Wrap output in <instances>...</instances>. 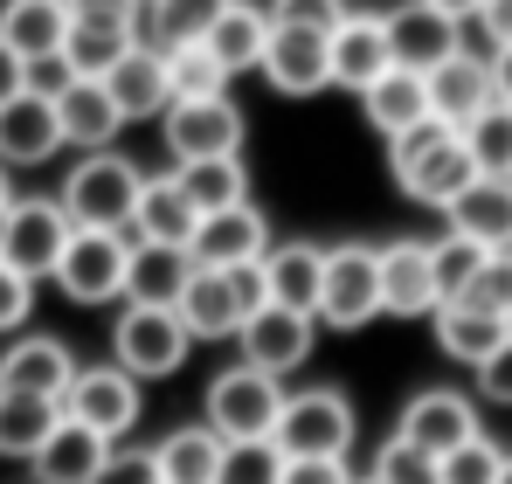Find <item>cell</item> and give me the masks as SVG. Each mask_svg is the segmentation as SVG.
<instances>
[{
  "label": "cell",
  "instance_id": "1",
  "mask_svg": "<svg viewBox=\"0 0 512 484\" xmlns=\"http://www.w3.org/2000/svg\"><path fill=\"white\" fill-rule=\"evenodd\" d=\"M388 173H395V187H402L409 201H423V208H450V201L478 180V166L464 153V132H450V125H436V118H423V125L402 132V139H388Z\"/></svg>",
  "mask_w": 512,
  "mask_h": 484
},
{
  "label": "cell",
  "instance_id": "2",
  "mask_svg": "<svg viewBox=\"0 0 512 484\" xmlns=\"http://www.w3.org/2000/svg\"><path fill=\"white\" fill-rule=\"evenodd\" d=\"M146 173L125 160V153H84L70 166L56 208L70 215V229H104V236H125L132 229V201H139Z\"/></svg>",
  "mask_w": 512,
  "mask_h": 484
},
{
  "label": "cell",
  "instance_id": "3",
  "mask_svg": "<svg viewBox=\"0 0 512 484\" xmlns=\"http://www.w3.org/2000/svg\"><path fill=\"white\" fill-rule=\"evenodd\" d=\"M277 415H284V381H270V374H256V367H222V374L208 381V395H201V422H208L229 450H236V443H270Z\"/></svg>",
  "mask_w": 512,
  "mask_h": 484
},
{
  "label": "cell",
  "instance_id": "4",
  "mask_svg": "<svg viewBox=\"0 0 512 484\" xmlns=\"http://www.w3.org/2000/svg\"><path fill=\"white\" fill-rule=\"evenodd\" d=\"M263 312V270L256 263H236V270H194L173 319L187 325V339H236L243 319Z\"/></svg>",
  "mask_w": 512,
  "mask_h": 484
},
{
  "label": "cell",
  "instance_id": "5",
  "mask_svg": "<svg viewBox=\"0 0 512 484\" xmlns=\"http://www.w3.org/2000/svg\"><path fill=\"white\" fill-rule=\"evenodd\" d=\"M353 436H360V422H353V402H346L340 388H298V395H284V415L270 429V450L277 457H340L346 464Z\"/></svg>",
  "mask_w": 512,
  "mask_h": 484
},
{
  "label": "cell",
  "instance_id": "6",
  "mask_svg": "<svg viewBox=\"0 0 512 484\" xmlns=\"http://www.w3.org/2000/svg\"><path fill=\"white\" fill-rule=\"evenodd\" d=\"M312 319L333 332H360L367 319H381V277H374V242H340L319 263V305Z\"/></svg>",
  "mask_w": 512,
  "mask_h": 484
},
{
  "label": "cell",
  "instance_id": "7",
  "mask_svg": "<svg viewBox=\"0 0 512 484\" xmlns=\"http://www.w3.org/2000/svg\"><path fill=\"white\" fill-rule=\"evenodd\" d=\"M194 339L173 312H146V305H125L111 325V367H125L132 381H167L187 367Z\"/></svg>",
  "mask_w": 512,
  "mask_h": 484
},
{
  "label": "cell",
  "instance_id": "8",
  "mask_svg": "<svg viewBox=\"0 0 512 484\" xmlns=\"http://www.w3.org/2000/svg\"><path fill=\"white\" fill-rule=\"evenodd\" d=\"M125 263H132V236H104V229H70L63 263H56V291L70 305H118L125 298Z\"/></svg>",
  "mask_w": 512,
  "mask_h": 484
},
{
  "label": "cell",
  "instance_id": "9",
  "mask_svg": "<svg viewBox=\"0 0 512 484\" xmlns=\"http://www.w3.org/2000/svg\"><path fill=\"white\" fill-rule=\"evenodd\" d=\"M63 242H70V215L56 208V194L7 201V236H0V263H7V270H21L28 284L56 277V263H63Z\"/></svg>",
  "mask_w": 512,
  "mask_h": 484
},
{
  "label": "cell",
  "instance_id": "10",
  "mask_svg": "<svg viewBox=\"0 0 512 484\" xmlns=\"http://www.w3.org/2000/svg\"><path fill=\"white\" fill-rule=\"evenodd\" d=\"M139 408H146V395H139V381L125 367H77V381L63 395V415L84 422L90 436H104V443H125L139 429Z\"/></svg>",
  "mask_w": 512,
  "mask_h": 484
},
{
  "label": "cell",
  "instance_id": "11",
  "mask_svg": "<svg viewBox=\"0 0 512 484\" xmlns=\"http://www.w3.org/2000/svg\"><path fill=\"white\" fill-rule=\"evenodd\" d=\"M160 139L173 166L187 160H236L243 153V111L229 97H201V104H167L160 111Z\"/></svg>",
  "mask_w": 512,
  "mask_h": 484
},
{
  "label": "cell",
  "instance_id": "12",
  "mask_svg": "<svg viewBox=\"0 0 512 484\" xmlns=\"http://www.w3.org/2000/svg\"><path fill=\"white\" fill-rule=\"evenodd\" d=\"M70 381H77V353H70L56 332H21V339H7V353H0V395H35V402L63 408Z\"/></svg>",
  "mask_w": 512,
  "mask_h": 484
},
{
  "label": "cell",
  "instance_id": "13",
  "mask_svg": "<svg viewBox=\"0 0 512 484\" xmlns=\"http://www.w3.org/2000/svg\"><path fill=\"white\" fill-rule=\"evenodd\" d=\"M236 346H243V367L270 374V381H284L291 367H305V360H312V346H319V319L263 305V312H250V319H243Z\"/></svg>",
  "mask_w": 512,
  "mask_h": 484
},
{
  "label": "cell",
  "instance_id": "14",
  "mask_svg": "<svg viewBox=\"0 0 512 484\" xmlns=\"http://www.w3.org/2000/svg\"><path fill=\"white\" fill-rule=\"evenodd\" d=\"M395 436L416 443L423 457H450L457 443L478 436V408H471V395H457V388H423V395H409Z\"/></svg>",
  "mask_w": 512,
  "mask_h": 484
},
{
  "label": "cell",
  "instance_id": "15",
  "mask_svg": "<svg viewBox=\"0 0 512 484\" xmlns=\"http://www.w3.org/2000/svg\"><path fill=\"white\" fill-rule=\"evenodd\" d=\"M374 277H381V312L388 319H429L436 312V284H429V242L395 236L374 249Z\"/></svg>",
  "mask_w": 512,
  "mask_h": 484
},
{
  "label": "cell",
  "instance_id": "16",
  "mask_svg": "<svg viewBox=\"0 0 512 484\" xmlns=\"http://www.w3.org/2000/svg\"><path fill=\"white\" fill-rule=\"evenodd\" d=\"M326 70H333L340 90H367L381 70H395V56H388V21L367 14V7H346V21L326 35Z\"/></svg>",
  "mask_w": 512,
  "mask_h": 484
},
{
  "label": "cell",
  "instance_id": "17",
  "mask_svg": "<svg viewBox=\"0 0 512 484\" xmlns=\"http://www.w3.org/2000/svg\"><path fill=\"white\" fill-rule=\"evenodd\" d=\"M270 249V222H263V208H222V215H201V229L187 242V256H194V270H236V263H256Z\"/></svg>",
  "mask_w": 512,
  "mask_h": 484
},
{
  "label": "cell",
  "instance_id": "18",
  "mask_svg": "<svg viewBox=\"0 0 512 484\" xmlns=\"http://www.w3.org/2000/svg\"><path fill=\"white\" fill-rule=\"evenodd\" d=\"M381 21H388V56H395V70H416V77H429L436 63H450V56L464 49L457 21L429 14L423 0H409V7H395V14H381Z\"/></svg>",
  "mask_w": 512,
  "mask_h": 484
},
{
  "label": "cell",
  "instance_id": "19",
  "mask_svg": "<svg viewBox=\"0 0 512 484\" xmlns=\"http://www.w3.org/2000/svg\"><path fill=\"white\" fill-rule=\"evenodd\" d=\"M423 90H429V118L450 125V132H464V125L492 104V63L471 56V49H457L450 63H436L423 77Z\"/></svg>",
  "mask_w": 512,
  "mask_h": 484
},
{
  "label": "cell",
  "instance_id": "20",
  "mask_svg": "<svg viewBox=\"0 0 512 484\" xmlns=\"http://www.w3.org/2000/svg\"><path fill=\"white\" fill-rule=\"evenodd\" d=\"M56 132H63V146H84V153H111V139L125 132V118H118V104H111V90L90 77H70L56 97Z\"/></svg>",
  "mask_w": 512,
  "mask_h": 484
},
{
  "label": "cell",
  "instance_id": "21",
  "mask_svg": "<svg viewBox=\"0 0 512 484\" xmlns=\"http://www.w3.org/2000/svg\"><path fill=\"white\" fill-rule=\"evenodd\" d=\"M319 263H326L319 242H270V249L256 256V270H263V305L312 319V305H319Z\"/></svg>",
  "mask_w": 512,
  "mask_h": 484
},
{
  "label": "cell",
  "instance_id": "22",
  "mask_svg": "<svg viewBox=\"0 0 512 484\" xmlns=\"http://www.w3.org/2000/svg\"><path fill=\"white\" fill-rule=\"evenodd\" d=\"M270 90H284V97H319L333 70H326V35H305V28H270V42H263V63H256Z\"/></svg>",
  "mask_w": 512,
  "mask_h": 484
},
{
  "label": "cell",
  "instance_id": "23",
  "mask_svg": "<svg viewBox=\"0 0 512 484\" xmlns=\"http://www.w3.org/2000/svg\"><path fill=\"white\" fill-rule=\"evenodd\" d=\"M201 229V215H194V201L173 187V173H146V187H139V201H132V242H153V249H187Z\"/></svg>",
  "mask_w": 512,
  "mask_h": 484
},
{
  "label": "cell",
  "instance_id": "24",
  "mask_svg": "<svg viewBox=\"0 0 512 484\" xmlns=\"http://www.w3.org/2000/svg\"><path fill=\"white\" fill-rule=\"evenodd\" d=\"M63 153V132H56V104L21 90L0 104V166H42Z\"/></svg>",
  "mask_w": 512,
  "mask_h": 484
},
{
  "label": "cell",
  "instance_id": "25",
  "mask_svg": "<svg viewBox=\"0 0 512 484\" xmlns=\"http://www.w3.org/2000/svg\"><path fill=\"white\" fill-rule=\"evenodd\" d=\"M443 215H450V236L499 256V249H512V180H471Z\"/></svg>",
  "mask_w": 512,
  "mask_h": 484
},
{
  "label": "cell",
  "instance_id": "26",
  "mask_svg": "<svg viewBox=\"0 0 512 484\" xmlns=\"http://www.w3.org/2000/svg\"><path fill=\"white\" fill-rule=\"evenodd\" d=\"M70 35V7L63 0H0V49L21 63H49L63 56Z\"/></svg>",
  "mask_w": 512,
  "mask_h": 484
},
{
  "label": "cell",
  "instance_id": "27",
  "mask_svg": "<svg viewBox=\"0 0 512 484\" xmlns=\"http://www.w3.org/2000/svg\"><path fill=\"white\" fill-rule=\"evenodd\" d=\"M104 90H111V104H118V118H125V125H132V118H160V111L173 104L167 63H160V49H153V42H132V49L111 63Z\"/></svg>",
  "mask_w": 512,
  "mask_h": 484
},
{
  "label": "cell",
  "instance_id": "28",
  "mask_svg": "<svg viewBox=\"0 0 512 484\" xmlns=\"http://www.w3.org/2000/svg\"><path fill=\"white\" fill-rule=\"evenodd\" d=\"M104 457H111V443L104 436H90L84 422H56L49 429V443L28 457V471H35V484H97V471H104Z\"/></svg>",
  "mask_w": 512,
  "mask_h": 484
},
{
  "label": "cell",
  "instance_id": "29",
  "mask_svg": "<svg viewBox=\"0 0 512 484\" xmlns=\"http://www.w3.org/2000/svg\"><path fill=\"white\" fill-rule=\"evenodd\" d=\"M194 277V256L187 249H153V242H132V263H125V305H146V312H173L180 291Z\"/></svg>",
  "mask_w": 512,
  "mask_h": 484
},
{
  "label": "cell",
  "instance_id": "30",
  "mask_svg": "<svg viewBox=\"0 0 512 484\" xmlns=\"http://www.w3.org/2000/svg\"><path fill=\"white\" fill-rule=\"evenodd\" d=\"M222 457L229 443L208 429V422H187V429H167L153 443V464H160V484H222Z\"/></svg>",
  "mask_w": 512,
  "mask_h": 484
},
{
  "label": "cell",
  "instance_id": "31",
  "mask_svg": "<svg viewBox=\"0 0 512 484\" xmlns=\"http://www.w3.org/2000/svg\"><path fill=\"white\" fill-rule=\"evenodd\" d=\"M360 111H367V125L381 139H402V132H416L429 118V90H423L416 70H381V77L360 90Z\"/></svg>",
  "mask_w": 512,
  "mask_h": 484
},
{
  "label": "cell",
  "instance_id": "32",
  "mask_svg": "<svg viewBox=\"0 0 512 484\" xmlns=\"http://www.w3.org/2000/svg\"><path fill=\"white\" fill-rule=\"evenodd\" d=\"M429 319H436V346H443L457 367H471V374L506 346V332H512L506 319H492V312H478V305H436Z\"/></svg>",
  "mask_w": 512,
  "mask_h": 484
},
{
  "label": "cell",
  "instance_id": "33",
  "mask_svg": "<svg viewBox=\"0 0 512 484\" xmlns=\"http://www.w3.org/2000/svg\"><path fill=\"white\" fill-rule=\"evenodd\" d=\"M173 187L194 201V215H222V208H243L250 201V166L236 160H187L173 166Z\"/></svg>",
  "mask_w": 512,
  "mask_h": 484
},
{
  "label": "cell",
  "instance_id": "34",
  "mask_svg": "<svg viewBox=\"0 0 512 484\" xmlns=\"http://www.w3.org/2000/svg\"><path fill=\"white\" fill-rule=\"evenodd\" d=\"M263 42H270V14H263L256 0H229L222 21L208 28V49H215V63H222L229 77H243V70L263 63Z\"/></svg>",
  "mask_w": 512,
  "mask_h": 484
},
{
  "label": "cell",
  "instance_id": "35",
  "mask_svg": "<svg viewBox=\"0 0 512 484\" xmlns=\"http://www.w3.org/2000/svg\"><path fill=\"white\" fill-rule=\"evenodd\" d=\"M160 63H167V90H173V104L229 97V70L215 63V49H208V42H173V49H160Z\"/></svg>",
  "mask_w": 512,
  "mask_h": 484
},
{
  "label": "cell",
  "instance_id": "36",
  "mask_svg": "<svg viewBox=\"0 0 512 484\" xmlns=\"http://www.w3.org/2000/svg\"><path fill=\"white\" fill-rule=\"evenodd\" d=\"M132 42H139V28H97V21H70V35H63V70H70V77L104 83V77H111V63H118Z\"/></svg>",
  "mask_w": 512,
  "mask_h": 484
},
{
  "label": "cell",
  "instance_id": "37",
  "mask_svg": "<svg viewBox=\"0 0 512 484\" xmlns=\"http://www.w3.org/2000/svg\"><path fill=\"white\" fill-rule=\"evenodd\" d=\"M63 422L56 402H35V395H0V457H35L49 443V429Z\"/></svg>",
  "mask_w": 512,
  "mask_h": 484
},
{
  "label": "cell",
  "instance_id": "38",
  "mask_svg": "<svg viewBox=\"0 0 512 484\" xmlns=\"http://www.w3.org/2000/svg\"><path fill=\"white\" fill-rule=\"evenodd\" d=\"M464 153L478 166V180H512V104H485L471 125H464Z\"/></svg>",
  "mask_w": 512,
  "mask_h": 484
},
{
  "label": "cell",
  "instance_id": "39",
  "mask_svg": "<svg viewBox=\"0 0 512 484\" xmlns=\"http://www.w3.org/2000/svg\"><path fill=\"white\" fill-rule=\"evenodd\" d=\"M478 263H485V249H471L464 236H436L429 242V284H436V305H464Z\"/></svg>",
  "mask_w": 512,
  "mask_h": 484
},
{
  "label": "cell",
  "instance_id": "40",
  "mask_svg": "<svg viewBox=\"0 0 512 484\" xmlns=\"http://www.w3.org/2000/svg\"><path fill=\"white\" fill-rule=\"evenodd\" d=\"M146 7H153V35H160V49H173V42H208V28L222 21L229 0H146Z\"/></svg>",
  "mask_w": 512,
  "mask_h": 484
},
{
  "label": "cell",
  "instance_id": "41",
  "mask_svg": "<svg viewBox=\"0 0 512 484\" xmlns=\"http://www.w3.org/2000/svg\"><path fill=\"white\" fill-rule=\"evenodd\" d=\"M499 471H506V450L485 429L471 443H457L450 457H436V484H499Z\"/></svg>",
  "mask_w": 512,
  "mask_h": 484
},
{
  "label": "cell",
  "instance_id": "42",
  "mask_svg": "<svg viewBox=\"0 0 512 484\" xmlns=\"http://www.w3.org/2000/svg\"><path fill=\"white\" fill-rule=\"evenodd\" d=\"M464 305H478V312H492V319L512 325V249H499V256H485V263H478V277H471Z\"/></svg>",
  "mask_w": 512,
  "mask_h": 484
},
{
  "label": "cell",
  "instance_id": "43",
  "mask_svg": "<svg viewBox=\"0 0 512 484\" xmlns=\"http://www.w3.org/2000/svg\"><path fill=\"white\" fill-rule=\"evenodd\" d=\"M367 478L381 484H436V457H423L416 443H402V436H388L381 450H374V471Z\"/></svg>",
  "mask_w": 512,
  "mask_h": 484
},
{
  "label": "cell",
  "instance_id": "44",
  "mask_svg": "<svg viewBox=\"0 0 512 484\" xmlns=\"http://www.w3.org/2000/svg\"><path fill=\"white\" fill-rule=\"evenodd\" d=\"M270 28H305V35H333L346 21V0H270L263 7Z\"/></svg>",
  "mask_w": 512,
  "mask_h": 484
},
{
  "label": "cell",
  "instance_id": "45",
  "mask_svg": "<svg viewBox=\"0 0 512 484\" xmlns=\"http://www.w3.org/2000/svg\"><path fill=\"white\" fill-rule=\"evenodd\" d=\"M277 471H284V457L270 443H236L222 457V484H277Z\"/></svg>",
  "mask_w": 512,
  "mask_h": 484
},
{
  "label": "cell",
  "instance_id": "46",
  "mask_svg": "<svg viewBox=\"0 0 512 484\" xmlns=\"http://www.w3.org/2000/svg\"><path fill=\"white\" fill-rule=\"evenodd\" d=\"M28 319H35V284H28L21 270H7V263H0V339H7V332L21 339Z\"/></svg>",
  "mask_w": 512,
  "mask_h": 484
},
{
  "label": "cell",
  "instance_id": "47",
  "mask_svg": "<svg viewBox=\"0 0 512 484\" xmlns=\"http://www.w3.org/2000/svg\"><path fill=\"white\" fill-rule=\"evenodd\" d=\"M97 484H160V464H153V450H125V443H111V457H104Z\"/></svg>",
  "mask_w": 512,
  "mask_h": 484
},
{
  "label": "cell",
  "instance_id": "48",
  "mask_svg": "<svg viewBox=\"0 0 512 484\" xmlns=\"http://www.w3.org/2000/svg\"><path fill=\"white\" fill-rule=\"evenodd\" d=\"M277 484H353V471H346L340 457H284Z\"/></svg>",
  "mask_w": 512,
  "mask_h": 484
},
{
  "label": "cell",
  "instance_id": "49",
  "mask_svg": "<svg viewBox=\"0 0 512 484\" xmlns=\"http://www.w3.org/2000/svg\"><path fill=\"white\" fill-rule=\"evenodd\" d=\"M70 21H97V28H139V0H63Z\"/></svg>",
  "mask_w": 512,
  "mask_h": 484
},
{
  "label": "cell",
  "instance_id": "50",
  "mask_svg": "<svg viewBox=\"0 0 512 484\" xmlns=\"http://www.w3.org/2000/svg\"><path fill=\"white\" fill-rule=\"evenodd\" d=\"M478 395H485V402H499V408H512V332H506V346L478 367Z\"/></svg>",
  "mask_w": 512,
  "mask_h": 484
},
{
  "label": "cell",
  "instance_id": "51",
  "mask_svg": "<svg viewBox=\"0 0 512 484\" xmlns=\"http://www.w3.org/2000/svg\"><path fill=\"white\" fill-rule=\"evenodd\" d=\"M478 28H485L492 49H512V0H485L478 7Z\"/></svg>",
  "mask_w": 512,
  "mask_h": 484
},
{
  "label": "cell",
  "instance_id": "52",
  "mask_svg": "<svg viewBox=\"0 0 512 484\" xmlns=\"http://www.w3.org/2000/svg\"><path fill=\"white\" fill-rule=\"evenodd\" d=\"M21 90H28V63L0 49V104H7V97H21Z\"/></svg>",
  "mask_w": 512,
  "mask_h": 484
},
{
  "label": "cell",
  "instance_id": "53",
  "mask_svg": "<svg viewBox=\"0 0 512 484\" xmlns=\"http://www.w3.org/2000/svg\"><path fill=\"white\" fill-rule=\"evenodd\" d=\"M485 63H492V97H499V104H512V49H492Z\"/></svg>",
  "mask_w": 512,
  "mask_h": 484
},
{
  "label": "cell",
  "instance_id": "54",
  "mask_svg": "<svg viewBox=\"0 0 512 484\" xmlns=\"http://www.w3.org/2000/svg\"><path fill=\"white\" fill-rule=\"evenodd\" d=\"M429 14H443V21H457V28H464V21H478V7H485V0H423Z\"/></svg>",
  "mask_w": 512,
  "mask_h": 484
},
{
  "label": "cell",
  "instance_id": "55",
  "mask_svg": "<svg viewBox=\"0 0 512 484\" xmlns=\"http://www.w3.org/2000/svg\"><path fill=\"white\" fill-rule=\"evenodd\" d=\"M7 201H14V194H7V166H0V208H7Z\"/></svg>",
  "mask_w": 512,
  "mask_h": 484
},
{
  "label": "cell",
  "instance_id": "56",
  "mask_svg": "<svg viewBox=\"0 0 512 484\" xmlns=\"http://www.w3.org/2000/svg\"><path fill=\"white\" fill-rule=\"evenodd\" d=\"M499 484H512V457H506V471H499Z\"/></svg>",
  "mask_w": 512,
  "mask_h": 484
},
{
  "label": "cell",
  "instance_id": "57",
  "mask_svg": "<svg viewBox=\"0 0 512 484\" xmlns=\"http://www.w3.org/2000/svg\"><path fill=\"white\" fill-rule=\"evenodd\" d=\"M0 236H7V208H0Z\"/></svg>",
  "mask_w": 512,
  "mask_h": 484
},
{
  "label": "cell",
  "instance_id": "58",
  "mask_svg": "<svg viewBox=\"0 0 512 484\" xmlns=\"http://www.w3.org/2000/svg\"><path fill=\"white\" fill-rule=\"evenodd\" d=\"M353 484H381V478H353Z\"/></svg>",
  "mask_w": 512,
  "mask_h": 484
},
{
  "label": "cell",
  "instance_id": "59",
  "mask_svg": "<svg viewBox=\"0 0 512 484\" xmlns=\"http://www.w3.org/2000/svg\"><path fill=\"white\" fill-rule=\"evenodd\" d=\"M139 7H146V0H139Z\"/></svg>",
  "mask_w": 512,
  "mask_h": 484
}]
</instances>
